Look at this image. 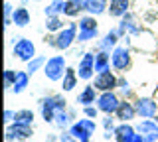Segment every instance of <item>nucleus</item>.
Wrapping results in <instances>:
<instances>
[{"label": "nucleus", "instance_id": "obj_24", "mask_svg": "<svg viewBox=\"0 0 158 142\" xmlns=\"http://www.w3.org/2000/svg\"><path fill=\"white\" fill-rule=\"evenodd\" d=\"M99 26H97V18L95 16H83L79 18V32H97Z\"/></svg>", "mask_w": 158, "mask_h": 142}, {"label": "nucleus", "instance_id": "obj_27", "mask_svg": "<svg viewBox=\"0 0 158 142\" xmlns=\"http://www.w3.org/2000/svg\"><path fill=\"white\" fill-rule=\"evenodd\" d=\"M46 30L57 34L59 30H63V20L59 16H46Z\"/></svg>", "mask_w": 158, "mask_h": 142}, {"label": "nucleus", "instance_id": "obj_38", "mask_svg": "<svg viewBox=\"0 0 158 142\" xmlns=\"http://www.w3.org/2000/svg\"><path fill=\"white\" fill-rule=\"evenodd\" d=\"M79 142H91V140H79Z\"/></svg>", "mask_w": 158, "mask_h": 142}, {"label": "nucleus", "instance_id": "obj_12", "mask_svg": "<svg viewBox=\"0 0 158 142\" xmlns=\"http://www.w3.org/2000/svg\"><path fill=\"white\" fill-rule=\"evenodd\" d=\"M136 132L144 138V142H156L158 140V122L144 119L142 122L136 124Z\"/></svg>", "mask_w": 158, "mask_h": 142}, {"label": "nucleus", "instance_id": "obj_10", "mask_svg": "<svg viewBox=\"0 0 158 142\" xmlns=\"http://www.w3.org/2000/svg\"><path fill=\"white\" fill-rule=\"evenodd\" d=\"M135 109H136V115L142 116V119H154L158 112V103L150 97H140L135 103Z\"/></svg>", "mask_w": 158, "mask_h": 142}, {"label": "nucleus", "instance_id": "obj_36", "mask_svg": "<svg viewBox=\"0 0 158 142\" xmlns=\"http://www.w3.org/2000/svg\"><path fill=\"white\" fill-rule=\"evenodd\" d=\"M12 14H14L12 4H10V2H4V18H12Z\"/></svg>", "mask_w": 158, "mask_h": 142}, {"label": "nucleus", "instance_id": "obj_20", "mask_svg": "<svg viewBox=\"0 0 158 142\" xmlns=\"http://www.w3.org/2000/svg\"><path fill=\"white\" fill-rule=\"evenodd\" d=\"M111 69V53L109 51H99L95 53V71L103 73Z\"/></svg>", "mask_w": 158, "mask_h": 142}, {"label": "nucleus", "instance_id": "obj_1", "mask_svg": "<svg viewBox=\"0 0 158 142\" xmlns=\"http://www.w3.org/2000/svg\"><path fill=\"white\" fill-rule=\"evenodd\" d=\"M77 26L79 24L75 22H69L63 30H59L56 34V38L52 40V46L53 47H57V50H61V51H65L69 50V47L73 46V43L77 42Z\"/></svg>", "mask_w": 158, "mask_h": 142}, {"label": "nucleus", "instance_id": "obj_22", "mask_svg": "<svg viewBox=\"0 0 158 142\" xmlns=\"http://www.w3.org/2000/svg\"><path fill=\"white\" fill-rule=\"evenodd\" d=\"M109 10V0H89V6H87V12L91 16H101Z\"/></svg>", "mask_w": 158, "mask_h": 142}, {"label": "nucleus", "instance_id": "obj_26", "mask_svg": "<svg viewBox=\"0 0 158 142\" xmlns=\"http://www.w3.org/2000/svg\"><path fill=\"white\" fill-rule=\"evenodd\" d=\"M46 61H48V57H44V55H36L34 59H30L28 61V73L30 75H34L36 71H40V69H44V65H46Z\"/></svg>", "mask_w": 158, "mask_h": 142}, {"label": "nucleus", "instance_id": "obj_35", "mask_svg": "<svg viewBox=\"0 0 158 142\" xmlns=\"http://www.w3.org/2000/svg\"><path fill=\"white\" fill-rule=\"evenodd\" d=\"M14 116H16V112H14V111H10V109L4 111V122H6V124L14 122Z\"/></svg>", "mask_w": 158, "mask_h": 142}, {"label": "nucleus", "instance_id": "obj_9", "mask_svg": "<svg viewBox=\"0 0 158 142\" xmlns=\"http://www.w3.org/2000/svg\"><path fill=\"white\" fill-rule=\"evenodd\" d=\"M95 53H91V51H87V53H83V57L79 59V65H77V75H79V79H83V81H89L93 75H95Z\"/></svg>", "mask_w": 158, "mask_h": 142}, {"label": "nucleus", "instance_id": "obj_8", "mask_svg": "<svg viewBox=\"0 0 158 142\" xmlns=\"http://www.w3.org/2000/svg\"><path fill=\"white\" fill-rule=\"evenodd\" d=\"M93 85H95V89L101 91V93H105V91H115L117 87H118V77H117L111 69H109V71L97 73Z\"/></svg>", "mask_w": 158, "mask_h": 142}, {"label": "nucleus", "instance_id": "obj_15", "mask_svg": "<svg viewBox=\"0 0 158 142\" xmlns=\"http://www.w3.org/2000/svg\"><path fill=\"white\" fill-rule=\"evenodd\" d=\"M117 119L118 120H123V122H131L132 119L136 116V109H135V105L132 103H128V101H121V105H118V109H117Z\"/></svg>", "mask_w": 158, "mask_h": 142}, {"label": "nucleus", "instance_id": "obj_31", "mask_svg": "<svg viewBox=\"0 0 158 142\" xmlns=\"http://www.w3.org/2000/svg\"><path fill=\"white\" fill-rule=\"evenodd\" d=\"M97 36H99V30H97V32H79V36H77V42H79V43H85V42H91V40H95Z\"/></svg>", "mask_w": 158, "mask_h": 142}, {"label": "nucleus", "instance_id": "obj_5", "mask_svg": "<svg viewBox=\"0 0 158 142\" xmlns=\"http://www.w3.org/2000/svg\"><path fill=\"white\" fill-rule=\"evenodd\" d=\"M131 50L127 46H117L111 51V65L115 71H127L131 67Z\"/></svg>", "mask_w": 158, "mask_h": 142}, {"label": "nucleus", "instance_id": "obj_32", "mask_svg": "<svg viewBox=\"0 0 158 142\" xmlns=\"http://www.w3.org/2000/svg\"><path fill=\"white\" fill-rule=\"evenodd\" d=\"M99 112H101V111H99V107H97V105H95V107H93V105L83 107V115L89 116V119H97V116H99Z\"/></svg>", "mask_w": 158, "mask_h": 142}, {"label": "nucleus", "instance_id": "obj_33", "mask_svg": "<svg viewBox=\"0 0 158 142\" xmlns=\"http://www.w3.org/2000/svg\"><path fill=\"white\" fill-rule=\"evenodd\" d=\"M103 126H105V132H115V122H113V119H111V115L107 116V119H103Z\"/></svg>", "mask_w": 158, "mask_h": 142}, {"label": "nucleus", "instance_id": "obj_39", "mask_svg": "<svg viewBox=\"0 0 158 142\" xmlns=\"http://www.w3.org/2000/svg\"><path fill=\"white\" fill-rule=\"evenodd\" d=\"M154 120H156V122H158V116H154Z\"/></svg>", "mask_w": 158, "mask_h": 142}, {"label": "nucleus", "instance_id": "obj_30", "mask_svg": "<svg viewBox=\"0 0 158 142\" xmlns=\"http://www.w3.org/2000/svg\"><path fill=\"white\" fill-rule=\"evenodd\" d=\"M16 75H18V71H14V69L4 71V85H6V89H12L14 81H16Z\"/></svg>", "mask_w": 158, "mask_h": 142}, {"label": "nucleus", "instance_id": "obj_6", "mask_svg": "<svg viewBox=\"0 0 158 142\" xmlns=\"http://www.w3.org/2000/svg\"><path fill=\"white\" fill-rule=\"evenodd\" d=\"M12 53L20 61L28 63L30 59L36 57V46H34V42L28 40V38H18V42L14 43V47H12Z\"/></svg>", "mask_w": 158, "mask_h": 142}, {"label": "nucleus", "instance_id": "obj_21", "mask_svg": "<svg viewBox=\"0 0 158 142\" xmlns=\"http://www.w3.org/2000/svg\"><path fill=\"white\" fill-rule=\"evenodd\" d=\"M28 85H30V73L28 71H18L16 81H14V85H12V93L14 95H20V93L26 91Z\"/></svg>", "mask_w": 158, "mask_h": 142}, {"label": "nucleus", "instance_id": "obj_37", "mask_svg": "<svg viewBox=\"0 0 158 142\" xmlns=\"http://www.w3.org/2000/svg\"><path fill=\"white\" fill-rule=\"evenodd\" d=\"M71 2H75L77 6L81 8V12H83V10L87 12V6H89V0H71Z\"/></svg>", "mask_w": 158, "mask_h": 142}, {"label": "nucleus", "instance_id": "obj_4", "mask_svg": "<svg viewBox=\"0 0 158 142\" xmlns=\"http://www.w3.org/2000/svg\"><path fill=\"white\" fill-rule=\"evenodd\" d=\"M95 130H97V122L93 119H89V116L87 119H79L69 126V132H71L77 140H91V136L95 134Z\"/></svg>", "mask_w": 158, "mask_h": 142}, {"label": "nucleus", "instance_id": "obj_14", "mask_svg": "<svg viewBox=\"0 0 158 142\" xmlns=\"http://www.w3.org/2000/svg\"><path fill=\"white\" fill-rule=\"evenodd\" d=\"M131 8V0H109V16L111 18H123L125 14H128Z\"/></svg>", "mask_w": 158, "mask_h": 142}, {"label": "nucleus", "instance_id": "obj_25", "mask_svg": "<svg viewBox=\"0 0 158 142\" xmlns=\"http://www.w3.org/2000/svg\"><path fill=\"white\" fill-rule=\"evenodd\" d=\"M14 122H20V124H28V126H32V124H34V111H30V109L16 111Z\"/></svg>", "mask_w": 158, "mask_h": 142}, {"label": "nucleus", "instance_id": "obj_2", "mask_svg": "<svg viewBox=\"0 0 158 142\" xmlns=\"http://www.w3.org/2000/svg\"><path fill=\"white\" fill-rule=\"evenodd\" d=\"M42 119L46 122H53V119H56V112L65 109L67 107V101L63 99L61 95H49L46 97V99H42Z\"/></svg>", "mask_w": 158, "mask_h": 142}, {"label": "nucleus", "instance_id": "obj_11", "mask_svg": "<svg viewBox=\"0 0 158 142\" xmlns=\"http://www.w3.org/2000/svg\"><path fill=\"white\" fill-rule=\"evenodd\" d=\"M32 126L28 124H20V122H10L6 126V142H12L14 138L16 140H28L32 136Z\"/></svg>", "mask_w": 158, "mask_h": 142}, {"label": "nucleus", "instance_id": "obj_3", "mask_svg": "<svg viewBox=\"0 0 158 142\" xmlns=\"http://www.w3.org/2000/svg\"><path fill=\"white\" fill-rule=\"evenodd\" d=\"M65 71H67V63H65V57L63 55L49 57L46 61V65H44V75H46V79H49V81H61L63 75H65Z\"/></svg>", "mask_w": 158, "mask_h": 142}, {"label": "nucleus", "instance_id": "obj_18", "mask_svg": "<svg viewBox=\"0 0 158 142\" xmlns=\"http://www.w3.org/2000/svg\"><path fill=\"white\" fill-rule=\"evenodd\" d=\"M30 20H32V16H30V12H28V8H24V6H20V8H14V14H12V22L16 24L18 28H26Z\"/></svg>", "mask_w": 158, "mask_h": 142}, {"label": "nucleus", "instance_id": "obj_19", "mask_svg": "<svg viewBox=\"0 0 158 142\" xmlns=\"http://www.w3.org/2000/svg\"><path fill=\"white\" fill-rule=\"evenodd\" d=\"M77 79H79L77 71H75V69H71V67H67L65 75H63V79H61V89L65 91V93L73 91V89L77 87Z\"/></svg>", "mask_w": 158, "mask_h": 142}, {"label": "nucleus", "instance_id": "obj_17", "mask_svg": "<svg viewBox=\"0 0 158 142\" xmlns=\"http://www.w3.org/2000/svg\"><path fill=\"white\" fill-rule=\"evenodd\" d=\"M77 103L81 107L95 105V103H97V89H95V85H85V89L79 93V97H77Z\"/></svg>", "mask_w": 158, "mask_h": 142}, {"label": "nucleus", "instance_id": "obj_16", "mask_svg": "<svg viewBox=\"0 0 158 142\" xmlns=\"http://www.w3.org/2000/svg\"><path fill=\"white\" fill-rule=\"evenodd\" d=\"M118 40H121V36H118V32H117V30L107 32V34H105V38H103V40L97 43L99 51H111V50H115V47L118 46Z\"/></svg>", "mask_w": 158, "mask_h": 142}, {"label": "nucleus", "instance_id": "obj_13", "mask_svg": "<svg viewBox=\"0 0 158 142\" xmlns=\"http://www.w3.org/2000/svg\"><path fill=\"white\" fill-rule=\"evenodd\" d=\"M115 140L117 142H135V138H136V128L132 124H128V122H121V124L115 128Z\"/></svg>", "mask_w": 158, "mask_h": 142}, {"label": "nucleus", "instance_id": "obj_40", "mask_svg": "<svg viewBox=\"0 0 158 142\" xmlns=\"http://www.w3.org/2000/svg\"><path fill=\"white\" fill-rule=\"evenodd\" d=\"M22 2H24V4H26V2H28V0H22Z\"/></svg>", "mask_w": 158, "mask_h": 142}, {"label": "nucleus", "instance_id": "obj_23", "mask_svg": "<svg viewBox=\"0 0 158 142\" xmlns=\"http://www.w3.org/2000/svg\"><path fill=\"white\" fill-rule=\"evenodd\" d=\"M65 6H67V0H52L44 12H46V16H59V14L65 12Z\"/></svg>", "mask_w": 158, "mask_h": 142}, {"label": "nucleus", "instance_id": "obj_28", "mask_svg": "<svg viewBox=\"0 0 158 142\" xmlns=\"http://www.w3.org/2000/svg\"><path fill=\"white\" fill-rule=\"evenodd\" d=\"M69 112L65 111V109H61V111H57L56 112V119H53V124L56 126H59V128H65V126L69 124Z\"/></svg>", "mask_w": 158, "mask_h": 142}, {"label": "nucleus", "instance_id": "obj_7", "mask_svg": "<svg viewBox=\"0 0 158 142\" xmlns=\"http://www.w3.org/2000/svg\"><path fill=\"white\" fill-rule=\"evenodd\" d=\"M118 105H121V99L117 97L115 91H105L97 97V107H99V111L105 112V115H115Z\"/></svg>", "mask_w": 158, "mask_h": 142}, {"label": "nucleus", "instance_id": "obj_29", "mask_svg": "<svg viewBox=\"0 0 158 142\" xmlns=\"http://www.w3.org/2000/svg\"><path fill=\"white\" fill-rule=\"evenodd\" d=\"M79 12H81V8H79L75 2L67 0V6H65V12H63V16H67V18H75V16H79Z\"/></svg>", "mask_w": 158, "mask_h": 142}, {"label": "nucleus", "instance_id": "obj_34", "mask_svg": "<svg viewBox=\"0 0 158 142\" xmlns=\"http://www.w3.org/2000/svg\"><path fill=\"white\" fill-rule=\"evenodd\" d=\"M59 142H79V140L71 134V132H63V134H59Z\"/></svg>", "mask_w": 158, "mask_h": 142}]
</instances>
